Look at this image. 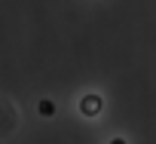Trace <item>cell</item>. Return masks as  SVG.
<instances>
[{
    "mask_svg": "<svg viewBox=\"0 0 156 144\" xmlns=\"http://www.w3.org/2000/svg\"><path fill=\"white\" fill-rule=\"evenodd\" d=\"M101 107H104L101 95H83V101H80V110H83L86 117H98V113H101Z\"/></svg>",
    "mask_w": 156,
    "mask_h": 144,
    "instance_id": "6da1fadb",
    "label": "cell"
},
{
    "mask_svg": "<svg viewBox=\"0 0 156 144\" xmlns=\"http://www.w3.org/2000/svg\"><path fill=\"white\" fill-rule=\"evenodd\" d=\"M40 113H43V117H52V113H55V104H52V101H40Z\"/></svg>",
    "mask_w": 156,
    "mask_h": 144,
    "instance_id": "7a4b0ae2",
    "label": "cell"
},
{
    "mask_svg": "<svg viewBox=\"0 0 156 144\" xmlns=\"http://www.w3.org/2000/svg\"><path fill=\"white\" fill-rule=\"evenodd\" d=\"M110 144H126V141H122V138H113V141H110Z\"/></svg>",
    "mask_w": 156,
    "mask_h": 144,
    "instance_id": "3957f363",
    "label": "cell"
}]
</instances>
